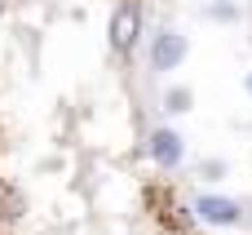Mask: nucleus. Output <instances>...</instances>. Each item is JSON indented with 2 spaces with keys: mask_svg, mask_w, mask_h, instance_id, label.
Returning a JSON list of instances; mask_svg holds the SVG:
<instances>
[{
  "mask_svg": "<svg viewBox=\"0 0 252 235\" xmlns=\"http://www.w3.org/2000/svg\"><path fill=\"white\" fill-rule=\"evenodd\" d=\"M208 18H235V9H230V4H213V9H208Z\"/></svg>",
  "mask_w": 252,
  "mask_h": 235,
  "instance_id": "nucleus-6",
  "label": "nucleus"
},
{
  "mask_svg": "<svg viewBox=\"0 0 252 235\" xmlns=\"http://www.w3.org/2000/svg\"><path fill=\"white\" fill-rule=\"evenodd\" d=\"M248 93H252V76H248Z\"/></svg>",
  "mask_w": 252,
  "mask_h": 235,
  "instance_id": "nucleus-7",
  "label": "nucleus"
},
{
  "mask_svg": "<svg viewBox=\"0 0 252 235\" xmlns=\"http://www.w3.org/2000/svg\"><path fill=\"white\" fill-rule=\"evenodd\" d=\"M195 213L208 222V227H235L244 213H239V204L235 200H221V196H204V200H195Z\"/></svg>",
  "mask_w": 252,
  "mask_h": 235,
  "instance_id": "nucleus-3",
  "label": "nucleus"
},
{
  "mask_svg": "<svg viewBox=\"0 0 252 235\" xmlns=\"http://www.w3.org/2000/svg\"><path fill=\"white\" fill-rule=\"evenodd\" d=\"M164 111H173V116L190 111V89H168L164 93Z\"/></svg>",
  "mask_w": 252,
  "mask_h": 235,
  "instance_id": "nucleus-5",
  "label": "nucleus"
},
{
  "mask_svg": "<svg viewBox=\"0 0 252 235\" xmlns=\"http://www.w3.org/2000/svg\"><path fill=\"white\" fill-rule=\"evenodd\" d=\"M151 160L164 164V169H173V164L182 160V138H177L173 129H155V133H151Z\"/></svg>",
  "mask_w": 252,
  "mask_h": 235,
  "instance_id": "nucleus-4",
  "label": "nucleus"
},
{
  "mask_svg": "<svg viewBox=\"0 0 252 235\" xmlns=\"http://www.w3.org/2000/svg\"><path fill=\"white\" fill-rule=\"evenodd\" d=\"M106 40H111L115 53H133L137 49V40H142V9L133 0H120L115 4V13L106 22Z\"/></svg>",
  "mask_w": 252,
  "mask_h": 235,
  "instance_id": "nucleus-1",
  "label": "nucleus"
},
{
  "mask_svg": "<svg viewBox=\"0 0 252 235\" xmlns=\"http://www.w3.org/2000/svg\"><path fill=\"white\" fill-rule=\"evenodd\" d=\"M186 58V36L182 31H155L151 36V71H177Z\"/></svg>",
  "mask_w": 252,
  "mask_h": 235,
  "instance_id": "nucleus-2",
  "label": "nucleus"
}]
</instances>
